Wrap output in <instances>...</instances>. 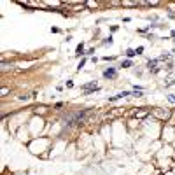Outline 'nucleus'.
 <instances>
[{"instance_id":"nucleus-1","label":"nucleus","mask_w":175,"mask_h":175,"mask_svg":"<svg viewBox=\"0 0 175 175\" xmlns=\"http://www.w3.org/2000/svg\"><path fill=\"white\" fill-rule=\"evenodd\" d=\"M151 116L154 117V119H158V121L166 122L170 117L173 116V112H172V109H154V110L151 112Z\"/></svg>"},{"instance_id":"nucleus-2","label":"nucleus","mask_w":175,"mask_h":175,"mask_svg":"<svg viewBox=\"0 0 175 175\" xmlns=\"http://www.w3.org/2000/svg\"><path fill=\"white\" fill-rule=\"evenodd\" d=\"M124 116V109L122 107H116V109H112L110 112H107L105 114V121H114V119H119V117Z\"/></svg>"},{"instance_id":"nucleus-3","label":"nucleus","mask_w":175,"mask_h":175,"mask_svg":"<svg viewBox=\"0 0 175 175\" xmlns=\"http://www.w3.org/2000/svg\"><path fill=\"white\" fill-rule=\"evenodd\" d=\"M151 109H138V110H135V112H131V116H133V119H144V117H147V116H151Z\"/></svg>"},{"instance_id":"nucleus-4","label":"nucleus","mask_w":175,"mask_h":175,"mask_svg":"<svg viewBox=\"0 0 175 175\" xmlns=\"http://www.w3.org/2000/svg\"><path fill=\"white\" fill-rule=\"evenodd\" d=\"M103 77H105V79H116V77H117L116 68H107L103 72Z\"/></svg>"},{"instance_id":"nucleus-5","label":"nucleus","mask_w":175,"mask_h":175,"mask_svg":"<svg viewBox=\"0 0 175 175\" xmlns=\"http://www.w3.org/2000/svg\"><path fill=\"white\" fill-rule=\"evenodd\" d=\"M35 114H47V107H44V105H42V107H37V109H35Z\"/></svg>"},{"instance_id":"nucleus-6","label":"nucleus","mask_w":175,"mask_h":175,"mask_svg":"<svg viewBox=\"0 0 175 175\" xmlns=\"http://www.w3.org/2000/svg\"><path fill=\"white\" fill-rule=\"evenodd\" d=\"M77 56H81V54H86V52H84V44H79V46H77V52H75Z\"/></svg>"},{"instance_id":"nucleus-7","label":"nucleus","mask_w":175,"mask_h":175,"mask_svg":"<svg viewBox=\"0 0 175 175\" xmlns=\"http://www.w3.org/2000/svg\"><path fill=\"white\" fill-rule=\"evenodd\" d=\"M131 65H133V63H131V60H124V61L121 63V67H122V68H130Z\"/></svg>"},{"instance_id":"nucleus-8","label":"nucleus","mask_w":175,"mask_h":175,"mask_svg":"<svg viewBox=\"0 0 175 175\" xmlns=\"http://www.w3.org/2000/svg\"><path fill=\"white\" fill-rule=\"evenodd\" d=\"M122 5H128V7H133V5H138V2H130V0H124Z\"/></svg>"},{"instance_id":"nucleus-9","label":"nucleus","mask_w":175,"mask_h":175,"mask_svg":"<svg viewBox=\"0 0 175 175\" xmlns=\"http://www.w3.org/2000/svg\"><path fill=\"white\" fill-rule=\"evenodd\" d=\"M135 54H137V52H135V49H128V51H126V56H128V60L133 58Z\"/></svg>"},{"instance_id":"nucleus-10","label":"nucleus","mask_w":175,"mask_h":175,"mask_svg":"<svg viewBox=\"0 0 175 175\" xmlns=\"http://www.w3.org/2000/svg\"><path fill=\"white\" fill-rule=\"evenodd\" d=\"M7 93H9V87H5V86H4L2 89H0V95H2V96H5Z\"/></svg>"},{"instance_id":"nucleus-11","label":"nucleus","mask_w":175,"mask_h":175,"mask_svg":"<svg viewBox=\"0 0 175 175\" xmlns=\"http://www.w3.org/2000/svg\"><path fill=\"white\" fill-rule=\"evenodd\" d=\"M135 124H138V119H131L130 121V128H135Z\"/></svg>"},{"instance_id":"nucleus-12","label":"nucleus","mask_w":175,"mask_h":175,"mask_svg":"<svg viewBox=\"0 0 175 175\" xmlns=\"http://www.w3.org/2000/svg\"><path fill=\"white\" fill-rule=\"evenodd\" d=\"M135 52H137V54H142V52H144V46H138L135 49Z\"/></svg>"},{"instance_id":"nucleus-13","label":"nucleus","mask_w":175,"mask_h":175,"mask_svg":"<svg viewBox=\"0 0 175 175\" xmlns=\"http://www.w3.org/2000/svg\"><path fill=\"white\" fill-rule=\"evenodd\" d=\"M86 5L87 7H96V2H91V0H89V2H86Z\"/></svg>"},{"instance_id":"nucleus-14","label":"nucleus","mask_w":175,"mask_h":175,"mask_svg":"<svg viewBox=\"0 0 175 175\" xmlns=\"http://www.w3.org/2000/svg\"><path fill=\"white\" fill-rule=\"evenodd\" d=\"M84 63H86V60H81V63H79V67H77V70H81L82 67H84Z\"/></svg>"},{"instance_id":"nucleus-15","label":"nucleus","mask_w":175,"mask_h":175,"mask_svg":"<svg viewBox=\"0 0 175 175\" xmlns=\"http://www.w3.org/2000/svg\"><path fill=\"white\" fill-rule=\"evenodd\" d=\"M103 44H112V37H109V39H105Z\"/></svg>"},{"instance_id":"nucleus-16","label":"nucleus","mask_w":175,"mask_h":175,"mask_svg":"<svg viewBox=\"0 0 175 175\" xmlns=\"http://www.w3.org/2000/svg\"><path fill=\"white\" fill-rule=\"evenodd\" d=\"M86 54H95V49H93V47H91V49H87Z\"/></svg>"},{"instance_id":"nucleus-17","label":"nucleus","mask_w":175,"mask_h":175,"mask_svg":"<svg viewBox=\"0 0 175 175\" xmlns=\"http://www.w3.org/2000/svg\"><path fill=\"white\" fill-rule=\"evenodd\" d=\"M172 37H175V30H172Z\"/></svg>"}]
</instances>
